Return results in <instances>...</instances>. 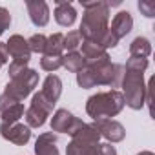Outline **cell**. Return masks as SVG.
Masks as SVG:
<instances>
[{"label":"cell","mask_w":155,"mask_h":155,"mask_svg":"<svg viewBox=\"0 0 155 155\" xmlns=\"http://www.w3.org/2000/svg\"><path fill=\"white\" fill-rule=\"evenodd\" d=\"M46 42H48V37L42 35V33H35L28 38V46H29V51L31 53H42L44 55V49H46Z\"/></svg>","instance_id":"obj_23"},{"label":"cell","mask_w":155,"mask_h":155,"mask_svg":"<svg viewBox=\"0 0 155 155\" xmlns=\"http://www.w3.org/2000/svg\"><path fill=\"white\" fill-rule=\"evenodd\" d=\"M35 155H60L57 148V133H40L35 140Z\"/></svg>","instance_id":"obj_17"},{"label":"cell","mask_w":155,"mask_h":155,"mask_svg":"<svg viewBox=\"0 0 155 155\" xmlns=\"http://www.w3.org/2000/svg\"><path fill=\"white\" fill-rule=\"evenodd\" d=\"M40 93H42V97H44L51 106H55L57 101H58L60 95H62V81H60V77H57V75H48L46 81H44V86H42V90H40Z\"/></svg>","instance_id":"obj_15"},{"label":"cell","mask_w":155,"mask_h":155,"mask_svg":"<svg viewBox=\"0 0 155 155\" xmlns=\"http://www.w3.org/2000/svg\"><path fill=\"white\" fill-rule=\"evenodd\" d=\"M84 8V15L81 20L79 35L86 42L97 44L101 37L110 29V8L106 2H81Z\"/></svg>","instance_id":"obj_3"},{"label":"cell","mask_w":155,"mask_h":155,"mask_svg":"<svg viewBox=\"0 0 155 155\" xmlns=\"http://www.w3.org/2000/svg\"><path fill=\"white\" fill-rule=\"evenodd\" d=\"M24 104L22 102H17L9 108H6L4 111H0V119H2V122L6 124H13V122H18L20 117H24Z\"/></svg>","instance_id":"obj_21"},{"label":"cell","mask_w":155,"mask_h":155,"mask_svg":"<svg viewBox=\"0 0 155 155\" xmlns=\"http://www.w3.org/2000/svg\"><path fill=\"white\" fill-rule=\"evenodd\" d=\"M97 155H117V150L110 142H104V144H99V153Z\"/></svg>","instance_id":"obj_27"},{"label":"cell","mask_w":155,"mask_h":155,"mask_svg":"<svg viewBox=\"0 0 155 155\" xmlns=\"http://www.w3.org/2000/svg\"><path fill=\"white\" fill-rule=\"evenodd\" d=\"M137 155H155L153 151H148V150H144V151H140V153H137Z\"/></svg>","instance_id":"obj_29"},{"label":"cell","mask_w":155,"mask_h":155,"mask_svg":"<svg viewBox=\"0 0 155 155\" xmlns=\"http://www.w3.org/2000/svg\"><path fill=\"white\" fill-rule=\"evenodd\" d=\"M62 40H64V33H53V35H49L48 42H46L44 55H48V57H62L64 55Z\"/></svg>","instance_id":"obj_20"},{"label":"cell","mask_w":155,"mask_h":155,"mask_svg":"<svg viewBox=\"0 0 155 155\" xmlns=\"http://www.w3.org/2000/svg\"><path fill=\"white\" fill-rule=\"evenodd\" d=\"M82 126V120L77 119L71 111L60 108L53 113L51 117V131L53 133H68L69 137Z\"/></svg>","instance_id":"obj_8"},{"label":"cell","mask_w":155,"mask_h":155,"mask_svg":"<svg viewBox=\"0 0 155 155\" xmlns=\"http://www.w3.org/2000/svg\"><path fill=\"white\" fill-rule=\"evenodd\" d=\"M62 68H66L69 73H79L84 68V58L81 55V51H71V53H64L62 55Z\"/></svg>","instance_id":"obj_19"},{"label":"cell","mask_w":155,"mask_h":155,"mask_svg":"<svg viewBox=\"0 0 155 155\" xmlns=\"http://www.w3.org/2000/svg\"><path fill=\"white\" fill-rule=\"evenodd\" d=\"M38 84V71L37 69H24L20 75L13 77V79L6 84L4 93L0 95V111H4L6 108L22 102Z\"/></svg>","instance_id":"obj_4"},{"label":"cell","mask_w":155,"mask_h":155,"mask_svg":"<svg viewBox=\"0 0 155 155\" xmlns=\"http://www.w3.org/2000/svg\"><path fill=\"white\" fill-rule=\"evenodd\" d=\"M6 49H8V55L11 57V60H26V62L31 60V51H29L28 40L22 35H11L9 40L6 42Z\"/></svg>","instance_id":"obj_12"},{"label":"cell","mask_w":155,"mask_h":155,"mask_svg":"<svg viewBox=\"0 0 155 155\" xmlns=\"http://www.w3.org/2000/svg\"><path fill=\"white\" fill-rule=\"evenodd\" d=\"M82 38L79 35V31H68L64 35V40H62V48L66 53H71V51H77V48L81 46Z\"/></svg>","instance_id":"obj_22"},{"label":"cell","mask_w":155,"mask_h":155,"mask_svg":"<svg viewBox=\"0 0 155 155\" xmlns=\"http://www.w3.org/2000/svg\"><path fill=\"white\" fill-rule=\"evenodd\" d=\"M55 106H51L44 97L42 93H35L33 99H31V104L29 108L24 111V117H26V126L29 128H42L46 124V119L49 117V113L53 111Z\"/></svg>","instance_id":"obj_7"},{"label":"cell","mask_w":155,"mask_h":155,"mask_svg":"<svg viewBox=\"0 0 155 155\" xmlns=\"http://www.w3.org/2000/svg\"><path fill=\"white\" fill-rule=\"evenodd\" d=\"M99 131L93 124L82 122V126L71 135V142L66 146V155H97L99 153Z\"/></svg>","instance_id":"obj_6"},{"label":"cell","mask_w":155,"mask_h":155,"mask_svg":"<svg viewBox=\"0 0 155 155\" xmlns=\"http://www.w3.org/2000/svg\"><path fill=\"white\" fill-rule=\"evenodd\" d=\"M11 26V13L6 8H0V35H4L6 29Z\"/></svg>","instance_id":"obj_26"},{"label":"cell","mask_w":155,"mask_h":155,"mask_svg":"<svg viewBox=\"0 0 155 155\" xmlns=\"http://www.w3.org/2000/svg\"><path fill=\"white\" fill-rule=\"evenodd\" d=\"M26 9H28L29 20H31L33 26H37V28L48 26V22H49V6L44 0H28Z\"/></svg>","instance_id":"obj_11"},{"label":"cell","mask_w":155,"mask_h":155,"mask_svg":"<svg viewBox=\"0 0 155 155\" xmlns=\"http://www.w3.org/2000/svg\"><path fill=\"white\" fill-rule=\"evenodd\" d=\"M93 126L97 128L99 135L104 137L110 144L120 142V140H124V137H126V128H124L119 120H113V119H102V120H95Z\"/></svg>","instance_id":"obj_10"},{"label":"cell","mask_w":155,"mask_h":155,"mask_svg":"<svg viewBox=\"0 0 155 155\" xmlns=\"http://www.w3.org/2000/svg\"><path fill=\"white\" fill-rule=\"evenodd\" d=\"M131 29H133V17H131V13H130V11H119V13L113 17V20H111L110 31L120 40V38L126 37Z\"/></svg>","instance_id":"obj_16"},{"label":"cell","mask_w":155,"mask_h":155,"mask_svg":"<svg viewBox=\"0 0 155 155\" xmlns=\"http://www.w3.org/2000/svg\"><path fill=\"white\" fill-rule=\"evenodd\" d=\"M124 97L119 90L99 91L86 101V113L93 120H102L119 115L124 110Z\"/></svg>","instance_id":"obj_5"},{"label":"cell","mask_w":155,"mask_h":155,"mask_svg":"<svg viewBox=\"0 0 155 155\" xmlns=\"http://www.w3.org/2000/svg\"><path fill=\"white\" fill-rule=\"evenodd\" d=\"M137 8L148 18H153L155 17V2H150V0H140V2L137 4Z\"/></svg>","instance_id":"obj_25"},{"label":"cell","mask_w":155,"mask_h":155,"mask_svg":"<svg viewBox=\"0 0 155 155\" xmlns=\"http://www.w3.org/2000/svg\"><path fill=\"white\" fill-rule=\"evenodd\" d=\"M0 135L6 140L13 142L15 146H26L31 139V128L20 122H13V124H0Z\"/></svg>","instance_id":"obj_9"},{"label":"cell","mask_w":155,"mask_h":155,"mask_svg":"<svg viewBox=\"0 0 155 155\" xmlns=\"http://www.w3.org/2000/svg\"><path fill=\"white\" fill-rule=\"evenodd\" d=\"M8 62H9V55H8V49H6V42H0V68Z\"/></svg>","instance_id":"obj_28"},{"label":"cell","mask_w":155,"mask_h":155,"mask_svg":"<svg viewBox=\"0 0 155 155\" xmlns=\"http://www.w3.org/2000/svg\"><path fill=\"white\" fill-rule=\"evenodd\" d=\"M151 55V42L146 37H135L130 44V57L133 58H148Z\"/></svg>","instance_id":"obj_18"},{"label":"cell","mask_w":155,"mask_h":155,"mask_svg":"<svg viewBox=\"0 0 155 155\" xmlns=\"http://www.w3.org/2000/svg\"><path fill=\"white\" fill-rule=\"evenodd\" d=\"M122 66L111 60H101L95 64L84 66L77 73V84L82 90H91L95 86H111L117 88L120 84Z\"/></svg>","instance_id":"obj_2"},{"label":"cell","mask_w":155,"mask_h":155,"mask_svg":"<svg viewBox=\"0 0 155 155\" xmlns=\"http://www.w3.org/2000/svg\"><path fill=\"white\" fill-rule=\"evenodd\" d=\"M148 69V58H133L130 57L126 60V66H122V77H120V88L124 104L135 111L142 110L146 106V82H144V71Z\"/></svg>","instance_id":"obj_1"},{"label":"cell","mask_w":155,"mask_h":155,"mask_svg":"<svg viewBox=\"0 0 155 155\" xmlns=\"http://www.w3.org/2000/svg\"><path fill=\"white\" fill-rule=\"evenodd\" d=\"M57 8H55V20L62 28H71L77 20V11L71 2H64V0H57Z\"/></svg>","instance_id":"obj_13"},{"label":"cell","mask_w":155,"mask_h":155,"mask_svg":"<svg viewBox=\"0 0 155 155\" xmlns=\"http://www.w3.org/2000/svg\"><path fill=\"white\" fill-rule=\"evenodd\" d=\"M40 68L44 71H57L58 68H62V57H48V55H42L40 58Z\"/></svg>","instance_id":"obj_24"},{"label":"cell","mask_w":155,"mask_h":155,"mask_svg":"<svg viewBox=\"0 0 155 155\" xmlns=\"http://www.w3.org/2000/svg\"><path fill=\"white\" fill-rule=\"evenodd\" d=\"M81 48H82L81 55H82V58H84V66L95 64V62H101V60H111L110 53H108L106 49H102L101 46L93 44V42L82 40V42H81Z\"/></svg>","instance_id":"obj_14"}]
</instances>
